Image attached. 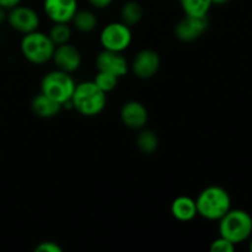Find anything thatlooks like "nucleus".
Returning a JSON list of instances; mask_svg holds the SVG:
<instances>
[{
  "label": "nucleus",
  "mask_w": 252,
  "mask_h": 252,
  "mask_svg": "<svg viewBox=\"0 0 252 252\" xmlns=\"http://www.w3.org/2000/svg\"><path fill=\"white\" fill-rule=\"evenodd\" d=\"M107 97L94 81H83L76 84L70 98L71 108L85 117L97 116L105 110Z\"/></svg>",
  "instance_id": "nucleus-1"
},
{
  "label": "nucleus",
  "mask_w": 252,
  "mask_h": 252,
  "mask_svg": "<svg viewBox=\"0 0 252 252\" xmlns=\"http://www.w3.org/2000/svg\"><path fill=\"white\" fill-rule=\"evenodd\" d=\"M197 213L207 220H219L231 209L229 192L220 186H208L202 189L196 199Z\"/></svg>",
  "instance_id": "nucleus-2"
},
{
  "label": "nucleus",
  "mask_w": 252,
  "mask_h": 252,
  "mask_svg": "<svg viewBox=\"0 0 252 252\" xmlns=\"http://www.w3.org/2000/svg\"><path fill=\"white\" fill-rule=\"evenodd\" d=\"M219 235L238 245L252 235V217L244 209H230L219 219Z\"/></svg>",
  "instance_id": "nucleus-3"
},
{
  "label": "nucleus",
  "mask_w": 252,
  "mask_h": 252,
  "mask_svg": "<svg viewBox=\"0 0 252 252\" xmlns=\"http://www.w3.org/2000/svg\"><path fill=\"white\" fill-rule=\"evenodd\" d=\"M20 46H21V53L25 59L37 65L52 61L54 49H56V44L52 42L48 34L38 30L24 34Z\"/></svg>",
  "instance_id": "nucleus-4"
},
{
  "label": "nucleus",
  "mask_w": 252,
  "mask_h": 252,
  "mask_svg": "<svg viewBox=\"0 0 252 252\" xmlns=\"http://www.w3.org/2000/svg\"><path fill=\"white\" fill-rule=\"evenodd\" d=\"M75 86L76 84L70 74L56 69L42 78L41 93L64 106V103L70 101Z\"/></svg>",
  "instance_id": "nucleus-5"
},
{
  "label": "nucleus",
  "mask_w": 252,
  "mask_h": 252,
  "mask_svg": "<svg viewBox=\"0 0 252 252\" xmlns=\"http://www.w3.org/2000/svg\"><path fill=\"white\" fill-rule=\"evenodd\" d=\"M132 30L125 22H111L100 33V43L103 49L125 52L132 43Z\"/></svg>",
  "instance_id": "nucleus-6"
},
{
  "label": "nucleus",
  "mask_w": 252,
  "mask_h": 252,
  "mask_svg": "<svg viewBox=\"0 0 252 252\" xmlns=\"http://www.w3.org/2000/svg\"><path fill=\"white\" fill-rule=\"evenodd\" d=\"M10 27L22 34L30 33L38 30L39 16L32 7L17 5L9 10L6 17Z\"/></svg>",
  "instance_id": "nucleus-7"
},
{
  "label": "nucleus",
  "mask_w": 252,
  "mask_h": 252,
  "mask_svg": "<svg viewBox=\"0 0 252 252\" xmlns=\"http://www.w3.org/2000/svg\"><path fill=\"white\" fill-rule=\"evenodd\" d=\"M209 26L208 16H189L185 15L175 26V36L182 42H192L206 33Z\"/></svg>",
  "instance_id": "nucleus-8"
},
{
  "label": "nucleus",
  "mask_w": 252,
  "mask_h": 252,
  "mask_svg": "<svg viewBox=\"0 0 252 252\" xmlns=\"http://www.w3.org/2000/svg\"><path fill=\"white\" fill-rule=\"evenodd\" d=\"M96 66L98 71L112 74L117 78L125 76L129 69V64L122 52L108 51V49H103L98 53V56L96 57Z\"/></svg>",
  "instance_id": "nucleus-9"
},
{
  "label": "nucleus",
  "mask_w": 252,
  "mask_h": 252,
  "mask_svg": "<svg viewBox=\"0 0 252 252\" xmlns=\"http://www.w3.org/2000/svg\"><path fill=\"white\" fill-rule=\"evenodd\" d=\"M160 57L153 49H142L133 59L132 71L139 79H150L158 73L160 68Z\"/></svg>",
  "instance_id": "nucleus-10"
},
{
  "label": "nucleus",
  "mask_w": 252,
  "mask_h": 252,
  "mask_svg": "<svg viewBox=\"0 0 252 252\" xmlns=\"http://www.w3.org/2000/svg\"><path fill=\"white\" fill-rule=\"evenodd\" d=\"M52 61L56 64L57 69L65 73H74L81 65V53L75 46L68 43L56 46Z\"/></svg>",
  "instance_id": "nucleus-11"
},
{
  "label": "nucleus",
  "mask_w": 252,
  "mask_h": 252,
  "mask_svg": "<svg viewBox=\"0 0 252 252\" xmlns=\"http://www.w3.org/2000/svg\"><path fill=\"white\" fill-rule=\"evenodd\" d=\"M43 10L44 14L54 24H68L79 10L78 0H44Z\"/></svg>",
  "instance_id": "nucleus-12"
},
{
  "label": "nucleus",
  "mask_w": 252,
  "mask_h": 252,
  "mask_svg": "<svg viewBox=\"0 0 252 252\" xmlns=\"http://www.w3.org/2000/svg\"><path fill=\"white\" fill-rule=\"evenodd\" d=\"M121 120L123 125L132 129H142L148 122V110L142 102L135 100H130L126 102L121 108Z\"/></svg>",
  "instance_id": "nucleus-13"
},
{
  "label": "nucleus",
  "mask_w": 252,
  "mask_h": 252,
  "mask_svg": "<svg viewBox=\"0 0 252 252\" xmlns=\"http://www.w3.org/2000/svg\"><path fill=\"white\" fill-rule=\"evenodd\" d=\"M63 106L53 98L48 97L44 94L39 93L32 98L31 110L37 117L41 118H53L62 111Z\"/></svg>",
  "instance_id": "nucleus-14"
},
{
  "label": "nucleus",
  "mask_w": 252,
  "mask_h": 252,
  "mask_svg": "<svg viewBox=\"0 0 252 252\" xmlns=\"http://www.w3.org/2000/svg\"><path fill=\"white\" fill-rule=\"evenodd\" d=\"M171 214L180 221H191L198 216L196 199L189 196H180L171 203Z\"/></svg>",
  "instance_id": "nucleus-15"
},
{
  "label": "nucleus",
  "mask_w": 252,
  "mask_h": 252,
  "mask_svg": "<svg viewBox=\"0 0 252 252\" xmlns=\"http://www.w3.org/2000/svg\"><path fill=\"white\" fill-rule=\"evenodd\" d=\"M70 22L79 32L89 33L97 26V17L90 10H78Z\"/></svg>",
  "instance_id": "nucleus-16"
},
{
  "label": "nucleus",
  "mask_w": 252,
  "mask_h": 252,
  "mask_svg": "<svg viewBox=\"0 0 252 252\" xmlns=\"http://www.w3.org/2000/svg\"><path fill=\"white\" fill-rule=\"evenodd\" d=\"M143 19V7L139 2L130 0L123 4L121 9V20L128 26H135Z\"/></svg>",
  "instance_id": "nucleus-17"
},
{
  "label": "nucleus",
  "mask_w": 252,
  "mask_h": 252,
  "mask_svg": "<svg viewBox=\"0 0 252 252\" xmlns=\"http://www.w3.org/2000/svg\"><path fill=\"white\" fill-rule=\"evenodd\" d=\"M185 15L189 16H207L211 10L212 0H179Z\"/></svg>",
  "instance_id": "nucleus-18"
},
{
  "label": "nucleus",
  "mask_w": 252,
  "mask_h": 252,
  "mask_svg": "<svg viewBox=\"0 0 252 252\" xmlns=\"http://www.w3.org/2000/svg\"><path fill=\"white\" fill-rule=\"evenodd\" d=\"M135 142H137L138 149L144 154H152L159 147L158 135L153 130L144 129V128H142Z\"/></svg>",
  "instance_id": "nucleus-19"
},
{
  "label": "nucleus",
  "mask_w": 252,
  "mask_h": 252,
  "mask_svg": "<svg viewBox=\"0 0 252 252\" xmlns=\"http://www.w3.org/2000/svg\"><path fill=\"white\" fill-rule=\"evenodd\" d=\"M48 36L56 46H61V44L68 43V42L70 41L71 29L68 24L57 22V24H54L53 26H52Z\"/></svg>",
  "instance_id": "nucleus-20"
},
{
  "label": "nucleus",
  "mask_w": 252,
  "mask_h": 252,
  "mask_svg": "<svg viewBox=\"0 0 252 252\" xmlns=\"http://www.w3.org/2000/svg\"><path fill=\"white\" fill-rule=\"evenodd\" d=\"M118 79L120 78L112 75V74L105 73V71H97L93 81L97 85V88H100L103 93L107 94L117 88Z\"/></svg>",
  "instance_id": "nucleus-21"
},
{
  "label": "nucleus",
  "mask_w": 252,
  "mask_h": 252,
  "mask_svg": "<svg viewBox=\"0 0 252 252\" xmlns=\"http://www.w3.org/2000/svg\"><path fill=\"white\" fill-rule=\"evenodd\" d=\"M209 250L212 252H234L235 251V245H234L231 241H229L228 239L219 235V238L216 239V240L211 244Z\"/></svg>",
  "instance_id": "nucleus-22"
},
{
  "label": "nucleus",
  "mask_w": 252,
  "mask_h": 252,
  "mask_svg": "<svg viewBox=\"0 0 252 252\" xmlns=\"http://www.w3.org/2000/svg\"><path fill=\"white\" fill-rule=\"evenodd\" d=\"M36 252H62V248L54 241H43L34 249Z\"/></svg>",
  "instance_id": "nucleus-23"
},
{
  "label": "nucleus",
  "mask_w": 252,
  "mask_h": 252,
  "mask_svg": "<svg viewBox=\"0 0 252 252\" xmlns=\"http://www.w3.org/2000/svg\"><path fill=\"white\" fill-rule=\"evenodd\" d=\"M88 1L89 4H90L93 7H95V9L102 10L110 6V5L113 2V0H88Z\"/></svg>",
  "instance_id": "nucleus-24"
},
{
  "label": "nucleus",
  "mask_w": 252,
  "mask_h": 252,
  "mask_svg": "<svg viewBox=\"0 0 252 252\" xmlns=\"http://www.w3.org/2000/svg\"><path fill=\"white\" fill-rule=\"evenodd\" d=\"M20 2H21V0H0V6L6 10H10L20 5Z\"/></svg>",
  "instance_id": "nucleus-25"
},
{
  "label": "nucleus",
  "mask_w": 252,
  "mask_h": 252,
  "mask_svg": "<svg viewBox=\"0 0 252 252\" xmlns=\"http://www.w3.org/2000/svg\"><path fill=\"white\" fill-rule=\"evenodd\" d=\"M6 11H7L6 9H4V7L0 6V25H1L5 20H6V17H7Z\"/></svg>",
  "instance_id": "nucleus-26"
},
{
  "label": "nucleus",
  "mask_w": 252,
  "mask_h": 252,
  "mask_svg": "<svg viewBox=\"0 0 252 252\" xmlns=\"http://www.w3.org/2000/svg\"><path fill=\"white\" fill-rule=\"evenodd\" d=\"M229 0H212V2L213 4H217V5H221V4H225V2H228Z\"/></svg>",
  "instance_id": "nucleus-27"
},
{
  "label": "nucleus",
  "mask_w": 252,
  "mask_h": 252,
  "mask_svg": "<svg viewBox=\"0 0 252 252\" xmlns=\"http://www.w3.org/2000/svg\"><path fill=\"white\" fill-rule=\"evenodd\" d=\"M249 250L252 252V235L250 236V244H249Z\"/></svg>",
  "instance_id": "nucleus-28"
}]
</instances>
